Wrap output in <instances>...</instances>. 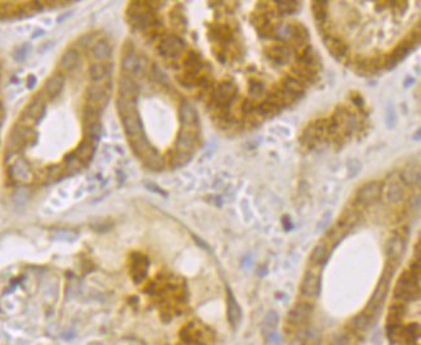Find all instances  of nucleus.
I'll use <instances>...</instances> for the list:
<instances>
[{
    "label": "nucleus",
    "mask_w": 421,
    "mask_h": 345,
    "mask_svg": "<svg viewBox=\"0 0 421 345\" xmlns=\"http://www.w3.org/2000/svg\"><path fill=\"white\" fill-rule=\"evenodd\" d=\"M138 97V87L136 81L130 76H123L119 80V98L128 99V101H136Z\"/></svg>",
    "instance_id": "obj_6"
},
{
    "label": "nucleus",
    "mask_w": 421,
    "mask_h": 345,
    "mask_svg": "<svg viewBox=\"0 0 421 345\" xmlns=\"http://www.w3.org/2000/svg\"><path fill=\"white\" fill-rule=\"evenodd\" d=\"M197 141V134L196 132L191 130L190 128H184L177 139V152H183L190 155V151L192 150L193 146Z\"/></svg>",
    "instance_id": "obj_7"
},
{
    "label": "nucleus",
    "mask_w": 421,
    "mask_h": 345,
    "mask_svg": "<svg viewBox=\"0 0 421 345\" xmlns=\"http://www.w3.org/2000/svg\"><path fill=\"white\" fill-rule=\"evenodd\" d=\"M183 40L179 36L175 35H166L164 36L159 44V53L164 58H170V60H177L183 54L184 52Z\"/></svg>",
    "instance_id": "obj_1"
},
{
    "label": "nucleus",
    "mask_w": 421,
    "mask_h": 345,
    "mask_svg": "<svg viewBox=\"0 0 421 345\" xmlns=\"http://www.w3.org/2000/svg\"><path fill=\"white\" fill-rule=\"evenodd\" d=\"M65 80L62 76H53L52 79H49L48 83L46 84V88H44V92L48 97L51 98H55L58 93H60L62 88H64Z\"/></svg>",
    "instance_id": "obj_15"
},
{
    "label": "nucleus",
    "mask_w": 421,
    "mask_h": 345,
    "mask_svg": "<svg viewBox=\"0 0 421 345\" xmlns=\"http://www.w3.org/2000/svg\"><path fill=\"white\" fill-rule=\"evenodd\" d=\"M93 152H94V147L92 146L91 143H89V141H83L82 143H80V146H79L78 151H76V156H78V159L80 160V162L83 164V166L88 165V162L91 161L92 156H93Z\"/></svg>",
    "instance_id": "obj_13"
},
{
    "label": "nucleus",
    "mask_w": 421,
    "mask_h": 345,
    "mask_svg": "<svg viewBox=\"0 0 421 345\" xmlns=\"http://www.w3.org/2000/svg\"><path fill=\"white\" fill-rule=\"evenodd\" d=\"M88 101L93 107H105L107 101H109V94H107L106 88L101 87V85H93V87L89 88L88 89Z\"/></svg>",
    "instance_id": "obj_8"
},
{
    "label": "nucleus",
    "mask_w": 421,
    "mask_h": 345,
    "mask_svg": "<svg viewBox=\"0 0 421 345\" xmlns=\"http://www.w3.org/2000/svg\"><path fill=\"white\" fill-rule=\"evenodd\" d=\"M319 288V274L318 270L309 269V272L305 273L303 281H301L300 291L304 296L313 297L318 292Z\"/></svg>",
    "instance_id": "obj_5"
},
{
    "label": "nucleus",
    "mask_w": 421,
    "mask_h": 345,
    "mask_svg": "<svg viewBox=\"0 0 421 345\" xmlns=\"http://www.w3.org/2000/svg\"><path fill=\"white\" fill-rule=\"evenodd\" d=\"M235 94V85L232 84L231 81H223L222 84L214 88L213 93H211V102L215 105V107L228 108L229 103L233 101Z\"/></svg>",
    "instance_id": "obj_2"
},
{
    "label": "nucleus",
    "mask_w": 421,
    "mask_h": 345,
    "mask_svg": "<svg viewBox=\"0 0 421 345\" xmlns=\"http://www.w3.org/2000/svg\"><path fill=\"white\" fill-rule=\"evenodd\" d=\"M79 62V53L75 49H69L66 53L64 54V57L61 60V67L65 70V71H73V70L76 69Z\"/></svg>",
    "instance_id": "obj_14"
},
{
    "label": "nucleus",
    "mask_w": 421,
    "mask_h": 345,
    "mask_svg": "<svg viewBox=\"0 0 421 345\" xmlns=\"http://www.w3.org/2000/svg\"><path fill=\"white\" fill-rule=\"evenodd\" d=\"M277 8L281 15H292L299 9V4L296 2H278Z\"/></svg>",
    "instance_id": "obj_20"
},
{
    "label": "nucleus",
    "mask_w": 421,
    "mask_h": 345,
    "mask_svg": "<svg viewBox=\"0 0 421 345\" xmlns=\"http://www.w3.org/2000/svg\"><path fill=\"white\" fill-rule=\"evenodd\" d=\"M123 67L125 71L130 72L133 75L141 76L143 75L147 70V60L142 56L134 53V51L130 49L128 53H125L123 58Z\"/></svg>",
    "instance_id": "obj_4"
},
{
    "label": "nucleus",
    "mask_w": 421,
    "mask_h": 345,
    "mask_svg": "<svg viewBox=\"0 0 421 345\" xmlns=\"http://www.w3.org/2000/svg\"><path fill=\"white\" fill-rule=\"evenodd\" d=\"M328 254V242L327 241H321L312 251L310 255V263L313 265H319L326 260Z\"/></svg>",
    "instance_id": "obj_11"
},
{
    "label": "nucleus",
    "mask_w": 421,
    "mask_h": 345,
    "mask_svg": "<svg viewBox=\"0 0 421 345\" xmlns=\"http://www.w3.org/2000/svg\"><path fill=\"white\" fill-rule=\"evenodd\" d=\"M323 42H325L328 51L334 54L336 58H341L346 56L348 48H346V45L344 44V42L341 39L332 35H325L323 36Z\"/></svg>",
    "instance_id": "obj_9"
},
{
    "label": "nucleus",
    "mask_w": 421,
    "mask_h": 345,
    "mask_svg": "<svg viewBox=\"0 0 421 345\" xmlns=\"http://www.w3.org/2000/svg\"><path fill=\"white\" fill-rule=\"evenodd\" d=\"M87 134H88V141H89V143H91L93 147H96L97 143L100 142V138H101L100 123H98V121L89 123V125H88Z\"/></svg>",
    "instance_id": "obj_19"
},
{
    "label": "nucleus",
    "mask_w": 421,
    "mask_h": 345,
    "mask_svg": "<svg viewBox=\"0 0 421 345\" xmlns=\"http://www.w3.org/2000/svg\"><path fill=\"white\" fill-rule=\"evenodd\" d=\"M381 189L382 183L379 180L367 182L366 184H363L361 188L358 189L357 201L362 205H371L379 198Z\"/></svg>",
    "instance_id": "obj_3"
},
{
    "label": "nucleus",
    "mask_w": 421,
    "mask_h": 345,
    "mask_svg": "<svg viewBox=\"0 0 421 345\" xmlns=\"http://www.w3.org/2000/svg\"><path fill=\"white\" fill-rule=\"evenodd\" d=\"M402 178L404 182H407V183H418V180H420V174H418L417 170H413V169H406V170L402 173Z\"/></svg>",
    "instance_id": "obj_22"
},
{
    "label": "nucleus",
    "mask_w": 421,
    "mask_h": 345,
    "mask_svg": "<svg viewBox=\"0 0 421 345\" xmlns=\"http://www.w3.org/2000/svg\"><path fill=\"white\" fill-rule=\"evenodd\" d=\"M142 159L145 160L148 168L154 169V170H161V169L164 168L163 157L160 156V153L157 152L156 150H154V148L151 151H148Z\"/></svg>",
    "instance_id": "obj_16"
},
{
    "label": "nucleus",
    "mask_w": 421,
    "mask_h": 345,
    "mask_svg": "<svg viewBox=\"0 0 421 345\" xmlns=\"http://www.w3.org/2000/svg\"><path fill=\"white\" fill-rule=\"evenodd\" d=\"M388 198L391 202H399L402 200V191L398 183H393L389 186Z\"/></svg>",
    "instance_id": "obj_21"
},
{
    "label": "nucleus",
    "mask_w": 421,
    "mask_h": 345,
    "mask_svg": "<svg viewBox=\"0 0 421 345\" xmlns=\"http://www.w3.org/2000/svg\"><path fill=\"white\" fill-rule=\"evenodd\" d=\"M326 2H314L312 7L313 16L316 20L318 27H323V25L327 21V6Z\"/></svg>",
    "instance_id": "obj_12"
},
{
    "label": "nucleus",
    "mask_w": 421,
    "mask_h": 345,
    "mask_svg": "<svg viewBox=\"0 0 421 345\" xmlns=\"http://www.w3.org/2000/svg\"><path fill=\"white\" fill-rule=\"evenodd\" d=\"M250 94L251 96H262L263 93H264V84H263L262 81H258V80H253L251 83H250Z\"/></svg>",
    "instance_id": "obj_23"
},
{
    "label": "nucleus",
    "mask_w": 421,
    "mask_h": 345,
    "mask_svg": "<svg viewBox=\"0 0 421 345\" xmlns=\"http://www.w3.org/2000/svg\"><path fill=\"white\" fill-rule=\"evenodd\" d=\"M92 53H93V57L96 58L97 61L102 62V61H106L110 58V56H111V48H110V45L107 44V43L101 40V42L94 44L93 49H92Z\"/></svg>",
    "instance_id": "obj_17"
},
{
    "label": "nucleus",
    "mask_w": 421,
    "mask_h": 345,
    "mask_svg": "<svg viewBox=\"0 0 421 345\" xmlns=\"http://www.w3.org/2000/svg\"><path fill=\"white\" fill-rule=\"evenodd\" d=\"M181 121L184 128H193L199 121L196 110L186 101L181 105Z\"/></svg>",
    "instance_id": "obj_10"
},
{
    "label": "nucleus",
    "mask_w": 421,
    "mask_h": 345,
    "mask_svg": "<svg viewBox=\"0 0 421 345\" xmlns=\"http://www.w3.org/2000/svg\"><path fill=\"white\" fill-rule=\"evenodd\" d=\"M106 75H107V70L103 65L101 63H94L92 65L91 69H89V76H91V80L93 83H101L106 79Z\"/></svg>",
    "instance_id": "obj_18"
},
{
    "label": "nucleus",
    "mask_w": 421,
    "mask_h": 345,
    "mask_svg": "<svg viewBox=\"0 0 421 345\" xmlns=\"http://www.w3.org/2000/svg\"><path fill=\"white\" fill-rule=\"evenodd\" d=\"M154 76L160 84H168V79L164 75V72L161 70H159L157 67H154Z\"/></svg>",
    "instance_id": "obj_24"
}]
</instances>
